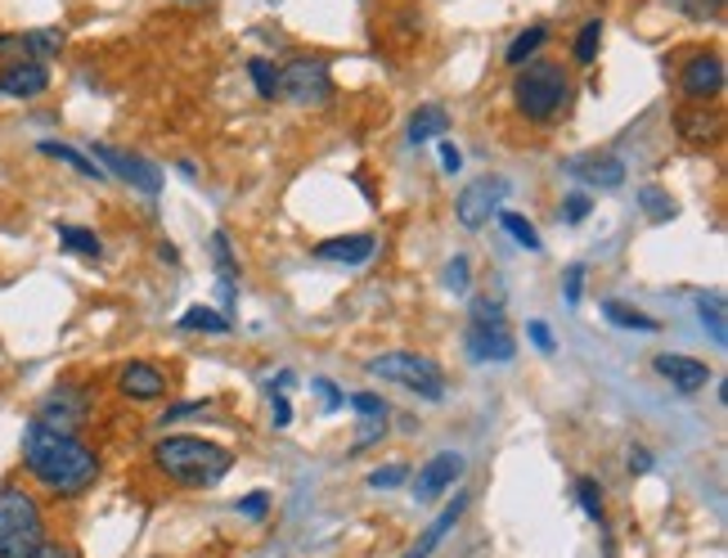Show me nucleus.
Wrapping results in <instances>:
<instances>
[{
	"label": "nucleus",
	"mask_w": 728,
	"mask_h": 558,
	"mask_svg": "<svg viewBox=\"0 0 728 558\" xmlns=\"http://www.w3.org/2000/svg\"><path fill=\"white\" fill-rule=\"evenodd\" d=\"M23 469L50 496L72 500V496H81V491L95 487L99 456L90 451L81 437H68V432H50L41 423H28V432H23Z\"/></svg>",
	"instance_id": "nucleus-1"
},
{
	"label": "nucleus",
	"mask_w": 728,
	"mask_h": 558,
	"mask_svg": "<svg viewBox=\"0 0 728 558\" xmlns=\"http://www.w3.org/2000/svg\"><path fill=\"white\" fill-rule=\"evenodd\" d=\"M154 464L163 478L180 482V487H216L229 469H234V456L216 441H203V437H189V432H176V437H163L154 446Z\"/></svg>",
	"instance_id": "nucleus-2"
},
{
	"label": "nucleus",
	"mask_w": 728,
	"mask_h": 558,
	"mask_svg": "<svg viewBox=\"0 0 728 558\" xmlns=\"http://www.w3.org/2000/svg\"><path fill=\"white\" fill-rule=\"evenodd\" d=\"M41 540H46L41 500L28 487L6 482L0 487V558H32Z\"/></svg>",
	"instance_id": "nucleus-3"
},
{
	"label": "nucleus",
	"mask_w": 728,
	"mask_h": 558,
	"mask_svg": "<svg viewBox=\"0 0 728 558\" xmlns=\"http://www.w3.org/2000/svg\"><path fill=\"white\" fill-rule=\"evenodd\" d=\"M513 95H518V108H522V114H527L531 123H549V118L558 114V108H567L571 77H567L558 63L535 59V63H522Z\"/></svg>",
	"instance_id": "nucleus-4"
},
{
	"label": "nucleus",
	"mask_w": 728,
	"mask_h": 558,
	"mask_svg": "<svg viewBox=\"0 0 728 558\" xmlns=\"http://www.w3.org/2000/svg\"><path fill=\"white\" fill-rule=\"evenodd\" d=\"M370 374L374 379H387V383H401L427 401H441L445 397V374L436 370V361L419 356V352H387V356H374L370 361Z\"/></svg>",
	"instance_id": "nucleus-5"
},
{
	"label": "nucleus",
	"mask_w": 728,
	"mask_h": 558,
	"mask_svg": "<svg viewBox=\"0 0 728 558\" xmlns=\"http://www.w3.org/2000/svg\"><path fill=\"white\" fill-rule=\"evenodd\" d=\"M86 414H90V397H86V388L59 383V388H50V392L41 397L32 423H41V428H50V432H68V437H77V428L86 423Z\"/></svg>",
	"instance_id": "nucleus-6"
},
{
	"label": "nucleus",
	"mask_w": 728,
	"mask_h": 558,
	"mask_svg": "<svg viewBox=\"0 0 728 558\" xmlns=\"http://www.w3.org/2000/svg\"><path fill=\"white\" fill-rule=\"evenodd\" d=\"M333 95V77H328V63L324 59H293L284 63L279 72V99H293V104H328Z\"/></svg>",
	"instance_id": "nucleus-7"
},
{
	"label": "nucleus",
	"mask_w": 728,
	"mask_h": 558,
	"mask_svg": "<svg viewBox=\"0 0 728 558\" xmlns=\"http://www.w3.org/2000/svg\"><path fill=\"white\" fill-rule=\"evenodd\" d=\"M95 163H104L117 180H127V185L140 189V194H158V189H163V172H158L149 158H140V154L112 149V145H95Z\"/></svg>",
	"instance_id": "nucleus-8"
},
{
	"label": "nucleus",
	"mask_w": 728,
	"mask_h": 558,
	"mask_svg": "<svg viewBox=\"0 0 728 558\" xmlns=\"http://www.w3.org/2000/svg\"><path fill=\"white\" fill-rule=\"evenodd\" d=\"M500 198H504V180H500V176H481V180H472V185L459 194V203H454L459 226H468V231L485 226V221H491V212L500 207Z\"/></svg>",
	"instance_id": "nucleus-9"
},
{
	"label": "nucleus",
	"mask_w": 728,
	"mask_h": 558,
	"mask_svg": "<svg viewBox=\"0 0 728 558\" xmlns=\"http://www.w3.org/2000/svg\"><path fill=\"white\" fill-rule=\"evenodd\" d=\"M679 90L688 95V104H706V99H715V95L724 90V59H719L715 50L692 55V59L683 63V72H679Z\"/></svg>",
	"instance_id": "nucleus-10"
},
{
	"label": "nucleus",
	"mask_w": 728,
	"mask_h": 558,
	"mask_svg": "<svg viewBox=\"0 0 728 558\" xmlns=\"http://www.w3.org/2000/svg\"><path fill=\"white\" fill-rule=\"evenodd\" d=\"M463 456L459 451H441V456H432L423 469H419V478H414V500H436L441 491H450L459 478H463Z\"/></svg>",
	"instance_id": "nucleus-11"
},
{
	"label": "nucleus",
	"mask_w": 728,
	"mask_h": 558,
	"mask_svg": "<svg viewBox=\"0 0 728 558\" xmlns=\"http://www.w3.org/2000/svg\"><path fill=\"white\" fill-rule=\"evenodd\" d=\"M117 392L131 401H158L167 397V374L154 361H127L117 370Z\"/></svg>",
	"instance_id": "nucleus-12"
},
{
	"label": "nucleus",
	"mask_w": 728,
	"mask_h": 558,
	"mask_svg": "<svg viewBox=\"0 0 728 558\" xmlns=\"http://www.w3.org/2000/svg\"><path fill=\"white\" fill-rule=\"evenodd\" d=\"M468 356L472 361H513L518 347L504 324H472L468 329Z\"/></svg>",
	"instance_id": "nucleus-13"
},
{
	"label": "nucleus",
	"mask_w": 728,
	"mask_h": 558,
	"mask_svg": "<svg viewBox=\"0 0 728 558\" xmlns=\"http://www.w3.org/2000/svg\"><path fill=\"white\" fill-rule=\"evenodd\" d=\"M652 370H657L670 388H679V392H701V388L710 383V370H706L701 361H692V356H675V352H661V356L652 361Z\"/></svg>",
	"instance_id": "nucleus-14"
},
{
	"label": "nucleus",
	"mask_w": 728,
	"mask_h": 558,
	"mask_svg": "<svg viewBox=\"0 0 728 558\" xmlns=\"http://www.w3.org/2000/svg\"><path fill=\"white\" fill-rule=\"evenodd\" d=\"M50 86V68L46 63H10L0 68V95L10 99H37Z\"/></svg>",
	"instance_id": "nucleus-15"
},
{
	"label": "nucleus",
	"mask_w": 728,
	"mask_h": 558,
	"mask_svg": "<svg viewBox=\"0 0 728 558\" xmlns=\"http://www.w3.org/2000/svg\"><path fill=\"white\" fill-rule=\"evenodd\" d=\"M567 172H571V176H580V180H584V185H593V189H621V185H626V163H621V158H612V154H589V158H575Z\"/></svg>",
	"instance_id": "nucleus-16"
},
{
	"label": "nucleus",
	"mask_w": 728,
	"mask_h": 558,
	"mask_svg": "<svg viewBox=\"0 0 728 558\" xmlns=\"http://www.w3.org/2000/svg\"><path fill=\"white\" fill-rule=\"evenodd\" d=\"M374 248H378L374 235H342V239H324V244L315 248V257H319V262L360 266V262H370V257H374Z\"/></svg>",
	"instance_id": "nucleus-17"
},
{
	"label": "nucleus",
	"mask_w": 728,
	"mask_h": 558,
	"mask_svg": "<svg viewBox=\"0 0 728 558\" xmlns=\"http://www.w3.org/2000/svg\"><path fill=\"white\" fill-rule=\"evenodd\" d=\"M463 509H468V496L459 491V496H454V500H450V505L436 513V522H432V527H427V531H423V536H419V540L405 549V558H427V554H432V549L445 540V531H450V527L463 518Z\"/></svg>",
	"instance_id": "nucleus-18"
},
{
	"label": "nucleus",
	"mask_w": 728,
	"mask_h": 558,
	"mask_svg": "<svg viewBox=\"0 0 728 558\" xmlns=\"http://www.w3.org/2000/svg\"><path fill=\"white\" fill-rule=\"evenodd\" d=\"M675 127H679L683 140H692V145H715V140H719V118L706 114V104L679 108V114H675Z\"/></svg>",
	"instance_id": "nucleus-19"
},
{
	"label": "nucleus",
	"mask_w": 728,
	"mask_h": 558,
	"mask_svg": "<svg viewBox=\"0 0 728 558\" xmlns=\"http://www.w3.org/2000/svg\"><path fill=\"white\" fill-rule=\"evenodd\" d=\"M450 131V114L441 104H423L414 108V118H410V145H427V140H441Z\"/></svg>",
	"instance_id": "nucleus-20"
},
{
	"label": "nucleus",
	"mask_w": 728,
	"mask_h": 558,
	"mask_svg": "<svg viewBox=\"0 0 728 558\" xmlns=\"http://www.w3.org/2000/svg\"><path fill=\"white\" fill-rule=\"evenodd\" d=\"M211 257H216V275H220V306L229 311L234 306V280H238V266H234V253H229V235L225 231H216L211 235Z\"/></svg>",
	"instance_id": "nucleus-21"
},
{
	"label": "nucleus",
	"mask_w": 728,
	"mask_h": 558,
	"mask_svg": "<svg viewBox=\"0 0 728 558\" xmlns=\"http://www.w3.org/2000/svg\"><path fill=\"white\" fill-rule=\"evenodd\" d=\"M23 41H28V59L32 63L59 59V50H63V32L59 28H32V32H23Z\"/></svg>",
	"instance_id": "nucleus-22"
},
{
	"label": "nucleus",
	"mask_w": 728,
	"mask_h": 558,
	"mask_svg": "<svg viewBox=\"0 0 728 558\" xmlns=\"http://www.w3.org/2000/svg\"><path fill=\"white\" fill-rule=\"evenodd\" d=\"M41 154H46V158H59V163H68L72 172H81V176H90V180H104V176H108L104 167H95V163H90L86 154H77L72 145H59V140H41Z\"/></svg>",
	"instance_id": "nucleus-23"
},
{
	"label": "nucleus",
	"mask_w": 728,
	"mask_h": 558,
	"mask_svg": "<svg viewBox=\"0 0 728 558\" xmlns=\"http://www.w3.org/2000/svg\"><path fill=\"white\" fill-rule=\"evenodd\" d=\"M602 315L612 320V324H621V329H639V333H657L661 329L652 315H643V311H634L626 302H602Z\"/></svg>",
	"instance_id": "nucleus-24"
},
{
	"label": "nucleus",
	"mask_w": 728,
	"mask_h": 558,
	"mask_svg": "<svg viewBox=\"0 0 728 558\" xmlns=\"http://www.w3.org/2000/svg\"><path fill=\"white\" fill-rule=\"evenodd\" d=\"M180 329H194V333H229V315H220L211 306H189L180 315Z\"/></svg>",
	"instance_id": "nucleus-25"
},
{
	"label": "nucleus",
	"mask_w": 728,
	"mask_h": 558,
	"mask_svg": "<svg viewBox=\"0 0 728 558\" xmlns=\"http://www.w3.org/2000/svg\"><path fill=\"white\" fill-rule=\"evenodd\" d=\"M549 41V32L544 28H527V32H518L513 37V46H509V55H504V63H513V68H522L527 59H535V50Z\"/></svg>",
	"instance_id": "nucleus-26"
},
{
	"label": "nucleus",
	"mask_w": 728,
	"mask_h": 558,
	"mask_svg": "<svg viewBox=\"0 0 728 558\" xmlns=\"http://www.w3.org/2000/svg\"><path fill=\"white\" fill-rule=\"evenodd\" d=\"M59 239H63V248H68V253H81V257H104L99 235H95V231H86V226H59Z\"/></svg>",
	"instance_id": "nucleus-27"
},
{
	"label": "nucleus",
	"mask_w": 728,
	"mask_h": 558,
	"mask_svg": "<svg viewBox=\"0 0 728 558\" xmlns=\"http://www.w3.org/2000/svg\"><path fill=\"white\" fill-rule=\"evenodd\" d=\"M697 311H701V324L710 329L715 347H724V343H728V329H724V297H719V293H715V297H701Z\"/></svg>",
	"instance_id": "nucleus-28"
},
{
	"label": "nucleus",
	"mask_w": 728,
	"mask_h": 558,
	"mask_svg": "<svg viewBox=\"0 0 728 558\" xmlns=\"http://www.w3.org/2000/svg\"><path fill=\"white\" fill-rule=\"evenodd\" d=\"M500 226L513 235V244H522L527 253H540V235H535V226H531V221H527L522 212H504V216H500Z\"/></svg>",
	"instance_id": "nucleus-29"
},
{
	"label": "nucleus",
	"mask_w": 728,
	"mask_h": 558,
	"mask_svg": "<svg viewBox=\"0 0 728 558\" xmlns=\"http://www.w3.org/2000/svg\"><path fill=\"white\" fill-rule=\"evenodd\" d=\"M598 46H602V23H598V19H589V23L580 28V37H575V63H580V68H593Z\"/></svg>",
	"instance_id": "nucleus-30"
},
{
	"label": "nucleus",
	"mask_w": 728,
	"mask_h": 558,
	"mask_svg": "<svg viewBox=\"0 0 728 558\" xmlns=\"http://www.w3.org/2000/svg\"><path fill=\"white\" fill-rule=\"evenodd\" d=\"M666 6H675L679 14H688L692 23H715L724 14V0H666Z\"/></svg>",
	"instance_id": "nucleus-31"
},
{
	"label": "nucleus",
	"mask_w": 728,
	"mask_h": 558,
	"mask_svg": "<svg viewBox=\"0 0 728 558\" xmlns=\"http://www.w3.org/2000/svg\"><path fill=\"white\" fill-rule=\"evenodd\" d=\"M575 500H580V509L602 527V518H607V509H602V487L593 482V478H580L575 482Z\"/></svg>",
	"instance_id": "nucleus-32"
},
{
	"label": "nucleus",
	"mask_w": 728,
	"mask_h": 558,
	"mask_svg": "<svg viewBox=\"0 0 728 558\" xmlns=\"http://www.w3.org/2000/svg\"><path fill=\"white\" fill-rule=\"evenodd\" d=\"M248 72H253V81H257V95H262V99H279V72H275L266 59H253V63H248Z\"/></svg>",
	"instance_id": "nucleus-33"
},
{
	"label": "nucleus",
	"mask_w": 728,
	"mask_h": 558,
	"mask_svg": "<svg viewBox=\"0 0 728 558\" xmlns=\"http://www.w3.org/2000/svg\"><path fill=\"white\" fill-rule=\"evenodd\" d=\"M639 198H643V212H648V221H670V216H675V203H670V194H666V189L648 185Z\"/></svg>",
	"instance_id": "nucleus-34"
},
{
	"label": "nucleus",
	"mask_w": 728,
	"mask_h": 558,
	"mask_svg": "<svg viewBox=\"0 0 728 558\" xmlns=\"http://www.w3.org/2000/svg\"><path fill=\"white\" fill-rule=\"evenodd\" d=\"M0 63H32L28 59V41H23V32H0Z\"/></svg>",
	"instance_id": "nucleus-35"
},
{
	"label": "nucleus",
	"mask_w": 728,
	"mask_h": 558,
	"mask_svg": "<svg viewBox=\"0 0 728 558\" xmlns=\"http://www.w3.org/2000/svg\"><path fill=\"white\" fill-rule=\"evenodd\" d=\"M346 405L355 414H364V419H387V401L374 397V392H355V397H346Z\"/></svg>",
	"instance_id": "nucleus-36"
},
{
	"label": "nucleus",
	"mask_w": 728,
	"mask_h": 558,
	"mask_svg": "<svg viewBox=\"0 0 728 558\" xmlns=\"http://www.w3.org/2000/svg\"><path fill=\"white\" fill-rule=\"evenodd\" d=\"M383 432H387V419H364L360 432H355V441H351V451H364V446H374Z\"/></svg>",
	"instance_id": "nucleus-37"
},
{
	"label": "nucleus",
	"mask_w": 728,
	"mask_h": 558,
	"mask_svg": "<svg viewBox=\"0 0 728 558\" xmlns=\"http://www.w3.org/2000/svg\"><path fill=\"white\" fill-rule=\"evenodd\" d=\"M472 324H504L500 302H491V297H476V302H472Z\"/></svg>",
	"instance_id": "nucleus-38"
},
{
	"label": "nucleus",
	"mask_w": 728,
	"mask_h": 558,
	"mask_svg": "<svg viewBox=\"0 0 728 558\" xmlns=\"http://www.w3.org/2000/svg\"><path fill=\"white\" fill-rule=\"evenodd\" d=\"M405 478H410V469H405V464H387V469L370 473V487H374V491H383V487H401Z\"/></svg>",
	"instance_id": "nucleus-39"
},
{
	"label": "nucleus",
	"mask_w": 728,
	"mask_h": 558,
	"mask_svg": "<svg viewBox=\"0 0 728 558\" xmlns=\"http://www.w3.org/2000/svg\"><path fill=\"white\" fill-rule=\"evenodd\" d=\"M445 288L450 293H468V257H454L445 266Z\"/></svg>",
	"instance_id": "nucleus-40"
},
{
	"label": "nucleus",
	"mask_w": 728,
	"mask_h": 558,
	"mask_svg": "<svg viewBox=\"0 0 728 558\" xmlns=\"http://www.w3.org/2000/svg\"><path fill=\"white\" fill-rule=\"evenodd\" d=\"M32 558H81V549H77V545H68V540H50V536H46V540H41V549H37Z\"/></svg>",
	"instance_id": "nucleus-41"
},
{
	"label": "nucleus",
	"mask_w": 728,
	"mask_h": 558,
	"mask_svg": "<svg viewBox=\"0 0 728 558\" xmlns=\"http://www.w3.org/2000/svg\"><path fill=\"white\" fill-rule=\"evenodd\" d=\"M266 509H270V496L266 491H253L248 500H238V513L243 518H266Z\"/></svg>",
	"instance_id": "nucleus-42"
},
{
	"label": "nucleus",
	"mask_w": 728,
	"mask_h": 558,
	"mask_svg": "<svg viewBox=\"0 0 728 558\" xmlns=\"http://www.w3.org/2000/svg\"><path fill=\"white\" fill-rule=\"evenodd\" d=\"M589 207H593V203H589V194H567L562 216H567V221H584V216H589Z\"/></svg>",
	"instance_id": "nucleus-43"
},
{
	"label": "nucleus",
	"mask_w": 728,
	"mask_h": 558,
	"mask_svg": "<svg viewBox=\"0 0 728 558\" xmlns=\"http://www.w3.org/2000/svg\"><path fill=\"white\" fill-rule=\"evenodd\" d=\"M527 333H531V343H535L540 352H553V333H549V324H544V320H531V324H527Z\"/></svg>",
	"instance_id": "nucleus-44"
},
{
	"label": "nucleus",
	"mask_w": 728,
	"mask_h": 558,
	"mask_svg": "<svg viewBox=\"0 0 728 558\" xmlns=\"http://www.w3.org/2000/svg\"><path fill=\"white\" fill-rule=\"evenodd\" d=\"M580 288H584V266L567 271V306H580Z\"/></svg>",
	"instance_id": "nucleus-45"
},
{
	"label": "nucleus",
	"mask_w": 728,
	"mask_h": 558,
	"mask_svg": "<svg viewBox=\"0 0 728 558\" xmlns=\"http://www.w3.org/2000/svg\"><path fill=\"white\" fill-rule=\"evenodd\" d=\"M207 410H211V401H189V405H171L163 419L171 423V419H189V414H207Z\"/></svg>",
	"instance_id": "nucleus-46"
},
{
	"label": "nucleus",
	"mask_w": 728,
	"mask_h": 558,
	"mask_svg": "<svg viewBox=\"0 0 728 558\" xmlns=\"http://www.w3.org/2000/svg\"><path fill=\"white\" fill-rule=\"evenodd\" d=\"M270 414H275V419H270L275 428H288V423H293V405H288V397H284V392L275 397V405H270Z\"/></svg>",
	"instance_id": "nucleus-47"
},
{
	"label": "nucleus",
	"mask_w": 728,
	"mask_h": 558,
	"mask_svg": "<svg viewBox=\"0 0 728 558\" xmlns=\"http://www.w3.org/2000/svg\"><path fill=\"white\" fill-rule=\"evenodd\" d=\"M441 167H445V172H450V176H454V172H459V167H463V154H459V149H454V145H450V140H441Z\"/></svg>",
	"instance_id": "nucleus-48"
},
{
	"label": "nucleus",
	"mask_w": 728,
	"mask_h": 558,
	"mask_svg": "<svg viewBox=\"0 0 728 558\" xmlns=\"http://www.w3.org/2000/svg\"><path fill=\"white\" fill-rule=\"evenodd\" d=\"M315 388H319V392H324V410H337V405H346V397H342V392H337V388H333V383H328V379H319V383H315Z\"/></svg>",
	"instance_id": "nucleus-49"
},
{
	"label": "nucleus",
	"mask_w": 728,
	"mask_h": 558,
	"mask_svg": "<svg viewBox=\"0 0 728 558\" xmlns=\"http://www.w3.org/2000/svg\"><path fill=\"white\" fill-rule=\"evenodd\" d=\"M652 469V456L643 451V446H634V451H630V473H648Z\"/></svg>",
	"instance_id": "nucleus-50"
}]
</instances>
